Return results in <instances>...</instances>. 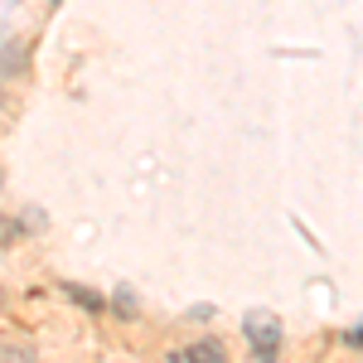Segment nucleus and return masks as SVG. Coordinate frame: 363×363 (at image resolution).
<instances>
[{
  "label": "nucleus",
  "instance_id": "f257e3e1",
  "mask_svg": "<svg viewBox=\"0 0 363 363\" xmlns=\"http://www.w3.org/2000/svg\"><path fill=\"white\" fill-rule=\"evenodd\" d=\"M247 339H252V349H262V363H272V354H277V344H281L277 315H252L247 320Z\"/></svg>",
  "mask_w": 363,
  "mask_h": 363
},
{
  "label": "nucleus",
  "instance_id": "7ed1b4c3",
  "mask_svg": "<svg viewBox=\"0 0 363 363\" xmlns=\"http://www.w3.org/2000/svg\"><path fill=\"white\" fill-rule=\"evenodd\" d=\"M0 363H34L29 344H0Z\"/></svg>",
  "mask_w": 363,
  "mask_h": 363
},
{
  "label": "nucleus",
  "instance_id": "f03ea898",
  "mask_svg": "<svg viewBox=\"0 0 363 363\" xmlns=\"http://www.w3.org/2000/svg\"><path fill=\"white\" fill-rule=\"evenodd\" d=\"M184 363H228V354H223V344L199 339V344H189V349H184Z\"/></svg>",
  "mask_w": 363,
  "mask_h": 363
}]
</instances>
